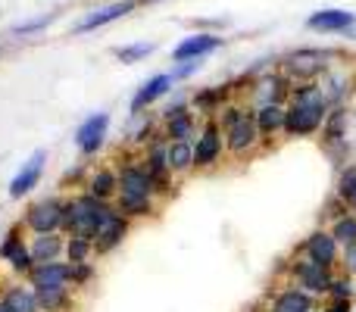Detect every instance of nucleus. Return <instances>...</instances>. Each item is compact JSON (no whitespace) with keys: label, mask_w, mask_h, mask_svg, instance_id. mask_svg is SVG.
I'll return each mask as SVG.
<instances>
[{"label":"nucleus","mask_w":356,"mask_h":312,"mask_svg":"<svg viewBox=\"0 0 356 312\" xmlns=\"http://www.w3.org/2000/svg\"><path fill=\"white\" fill-rule=\"evenodd\" d=\"M284 138H309L319 135L328 116V104L322 97L319 81H303L291 88V100L284 106Z\"/></svg>","instance_id":"1"},{"label":"nucleus","mask_w":356,"mask_h":312,"mask_svg":"<svg viewBox=\"0 0 356 312\" xmlns=\"http://www.w3.org/2000/svg\"><path fill=\"white\" fill-rule=\"evenodd\" d=\"M116 209V203H104L94 200L85 190H75L66 197V206H63V234L66 238H88L94 240L104 225V219Z\"/></svg>","instance_id":"2"},{"label":"nucleus","mask_w":356,"mask_h":312,"mask_svg":"<svg viewBox=\"0 0 356 312\" xmlns=\"http://www.w3.org/2000/svg\"><path fill=\"white\" fill-rule=\"evenodd\" d=\"M334 60H341L338 50H322V47H300L291 50L282 63L278 72L291 81V85H303V81H319L328 69L334 66Z\"/></svg>","instance_id":"3"},{"label":"nucleus","mask_w":356,"mask_h":312,"mask_svg":"<svg viewBox=\"0 0 356 312\" xmlns=\"http://www.w3.org/2000/svg\"><path fill=\"white\" fill-rule=\"evenodd\" d=\"M291 81L284 79L282 72H259L250 75V85L244 91V100L250 110H259V106H288L291 100Z\"/></svg>","instance_id":"4"},{"label":"nucleus","mask_w":356,"mask_h":312,"mask_svg":"<svg viewBox=\"0 0 356 312\" xmlns=\"http://www.w3.org/2000/svg\"><path fill=\"white\" fill-rule=\"evenodd\" d=\"M225 131L219 119H203L200 138L194 141V172H213L225 159Z\"/></svg>","instance_id":"5"},{"label":"nucleus","mask_w":356,"mask_h":312,"mask_svg":"<svg viewBox=\"0 0 356 312\" xmlns=\"http://www.w3.org/2000/svg\"><path fill=\"white\" fill-rule=\"evenodd\" d=\"M63 206H66V197H41V200L29 203V209L22 213L25 231L31 234L63 231Z\"/></svg>","instance_id":"6"},{"label":"nucleus","mask_w":356,"mask_h":312,"mask_svg":"<svg viewBox=\"0 0 356 312\" xmlns=\"http://www.w3.org/2000/svg\"><path fill=\"white\" fill-rule=\"evenodd\" d=\"M288 275H291V284H297L300 290H307V294H313L322 300V297L328 294V288H332L334 269H325V265H319V263H313V259L297 253V256L288 263Z\"/></svg>","instance_id":"7"},{"label":"nucleus","mask_w":356,"mask_h":312,"mask_svg":"<svg viewBox=\"0 0 356 312\" xmlns=\"http://www.w3.org/2000/svg\"><path fill=\"white\" fill-rule=\"evenodd\" d=\"M263 147V135L257 129V119H253V110H247L232 129H225V154L232 159H244Z\"/></svg>","instance_id":"8"},{"label":"nucleus","mask_w":356,"mask_h":312,"mask_svg":"<svg viewBox=\"0 0 356 312\" xmlns=\"http://www.w3.org/2000/svg\"><path fill=\"white\" fill-rule=\"evenodd\" d=\"M297 253L307 259H313V263L325 265V269H334L338 272V263H341V244L332 238V231L328 228H316V231H309L307 238H303V244L297 247Z\"/></svg>","instance_id":"9"},{"label":"nucleus","mask_w":356,"mask_h":312,"mask_svg":"<svg viewBox=\"0 0 356 312\" xmlns=\"http://www.w3.org/2000/svg\"><path fill=\"white\" fill-rule=\"evenodd\" d=\"M0 259H3L6 265H10L16 275H25L29 278V272L35 269V259H31V250H29V240H25V225L19 222V225H13L10 231H6V238L0 240Z\"/></svg>","instance_id":"10"},{"label":"nucleus","mask_w":356,"mask_h":312,"mask_svg":"<svg viewBox=\"0 0 356 312\" xmlns=\"http://www.w3.org/2000/svg\"><path fill=\"white\" fill-rule=\"evenodd\" d=\"M106 135H110V113H91L75 131V147L85 159H91L104 150Z\"/></svg>","instance_id":"11"},{"label":"nucleus","mask_w":356,"mask_h":312,"mask_svg":"<svg viewBox=\"0 0 356 312\" xmlns=\"http://www.w3.org/2000/svg\"><path fill=\"white\" fill-rule=\"evenodd\" d=\"M307 28L322 31V35H341L356 38V13L350 10H316L307 16Z\"/></svg>","instance_id":"12"},{"label":"nucleus","mask_w":356,"mask_h":312,"mask_svg":"<svg viewBox=\"0 0 356 312\" xmlns=\"http://www.w3.org/2000/svg\"><path fill=\"white\" fill-rule=\"evenodd\" d=\"M116 175H119V194H125V197H154V181H150V172L141 159H125V163H119Z\"/></svg>","instance_id":"13"},{"label":"nucleus","mask_w":356,"mask_h":312,"mask_svg":"<svg viewBox=\"0 0 356 312\" xmlns=\"http://www.w3.org/2000/svg\"><path fill=\"white\" fill-rule=\"evenodd\" d=\"M44 165H47V150H35V154L29 156V163L22 165V169L13 175L10 188H6V194H10V200H22V197H29L31 190L41 184V175H44Z\"/></svg>","instance_id":"14"},{"label":"nucleus","mask_w":356,"mask_h":312,"mask_svg":"<svg viewBox=\"0 0 356 312\" xmlns=\"http://www.w3.org/2000/svg\"><path fill=\"white\" fill-rule=\"evenodd\" d=\"M269 312H319V297L300 290L297 284H282L275 288V294L269 297Z\"/></svg>","instance_id":"15"},{"label":"nucleus","mask_w":356,"mask_h":312,"mask_svg":"<svg viewBox=\"0 0 356 312\" xmlns=\"http://www.w3.org/2000/svg\"><path fill=\"white\" fill-rule=\"evenodd\" d=\"M172 85H175V79H172L169 72L150 75V79L135 91L129 113H131V116H141V113H147L150 106L156 104V100H163V97H169V94H172Z\"/></svg>","instance_id":"16"},{"label":"nucleus","mask_w":356,"mask_h":312,"mask_svg":"<svg viewBox=\"0 0 356 312\" xmlns=\"http://www.w3.org/2000/svg\"><path fill=\"white\" fill-rule=\"evenodd\" d=\"M353 85H356V81H353V75H347L344 69H341V63H334V66L328 69V72L319 79L322 97H325L328 110H334V106H347V100H350V94L356 91Z\"/></svg>","instance_id":"17"},{"label":"nucleus","mask_w":356,"mask_h":312,"mask_svg":"<svg viewBox=\"0 0 356 312\" xmlns=\"http://www.w3.org/2000/svg\"><path fill=\"white\" fill-rule=\"evenodd\" d=\"M129 231H131V222L125 219L119 209H113V213L104 219V225H100L97 238H94V256H106V253H113L125 238H129Z\"/></svg>","instance_id":"18"},{"label":"nucleus","mask_w":356,"mask_h":312,"mask_svg":"<svg viewBox=\"0 0 356 312\" xmlns=\"http://www.w3.org/2000/svg\"><path fill=\"white\" fill-rule=\"evenodd\" d=\"M225 44V38H219L216 31H197V35H188L178 41V47L172 50L175 63H188V60H203L213 50H219Z\"/></svg>","instance_id":"19"},{"label":"nucleus","mask_w":356,"mask_h":312,"mask_svg":"<svg viewBox=\"0 0 356 312\" xmlns=\"http://www.w3.org/2000/svg\"><path fill=\"white\" fill-rule=\"evenodd\" d=\"M234 91L232 85H219V88H200V91L191 94V110L200 119H216L222 113V106L232 104Z\"/></svg>","instance_id":"20"},{"label":"nucleus","mask_w":356,"mask_h":312,"mask_svg":"<svg viewBox=\"0 0 356 312\" xmlns=\"http://www.w3.org/2000/svg\"><path fill=\"white\" fill-rule=\"evenodd\" d=\"M29 284L35 290H56V288H72V265L69 263H44L29 272Z\"/></svg>","instance_id":"21"},{"label":"nucleus","mask_w":356,"mask_h":312,"mask_svg":"<svg viewBox=\"0 0 356 312\" xmlns=\"http://www.w3.org/2000/svg\"><path fill=\"white\" fill-rule=\"evenodd\" d=\"M135 6H138V0H113L110 6H100V10L88 13V16L81 19V22L75 25L72 31H75V35H88V31H97V28H104V25L116 22V19L129 16Z\"/></svg>","instance_id":"22"},{"label":"nucleus","mask_w":356,"mask_h":312,"mask_svg":"<svg viewBox=\"0 0 356 312\" xmlns=\"http://www.w3.org/2000/svg\"><path fill=\"white\" fill-rule=\"evenodd\" d=\"M29 250H31V259H35V265L60 263V259L66 256V234H63V231H54V234H31Z\"/></svg>","instance_id":"23"},{"label":"nucleus","mask_w":356,"mask_h":312,"mask_svg":"<svg viewBox=\"0 0 356 312\" xmlns=\"http://www.w3.org/2000/svg\"><path fill=\"white\" fill-rule=\"evenodd\" d=\"M85 194H91L94 200H104V203H116V194H119V175L113 165H97V169L88 175L85 181Z\"/></svg>","instance_id":"24"},{"label":"nucleus","mask_w":356,"mask_h":312,"mask_svg":"<svg viewBox=\"0 0 356 312\" xmlns=\"http://www.w3.org/2000/svg\"><path fill=\"white\" fill-rule=\"evenodd\" d=\"M284 106H259L253 110V119H257V129L263 135V147H269L272 138L284 135Z\"/></svg>","instance_id":"25"},{"label":"nucleus","mask_w":356,"mask_h":312,"mask_svg":"<svg viewBox=\"0 0 356 312\" xmlns=\"http://www.w3.org/2000/svg\"><path fill=\"white\" fill-rule=\"evenodd\" d=\"M347 125H350V110H347V106H334V110H328L325 125H322V131H319L322 147L347 141Z\"/></svg>","instance_id":"26"},{"label":"nucleus","mask_w":356,"mask_h":312,"mask_svg":"<svg viewBox=\"0 0 356 312\" xmlns=\"http://www.w3.org/2000/svg\"><path fill=\"white\" fill-rule=\"evenodd\" d=\"M116 209L125 215L129 222L135 219H154L156 215V197H116Z\"/></svg>","instance_id":"27"},{"label":"nucleus","mask_w":356,"mask_h":312,"mask_svg":"<svg viewBox=\"0 0 356 312\" xmlns=\"http://www.w3.org/2000/svg\"><path fill=\"white\" fill-rule=\"evenodd\" d=\"M0 300L6 303L13 312H41L38 309V294H35V288H25V284H13V288H6L3 290V297Z\"/></svg>","instance_id":"28"},{"label":"nucleus","mask_w":356,"mask_h":312,"mask_svg":"<svg viewBox=\"0 0 356 312\" xmlns=\"http://www.w3.org/2000/svg\"><path fill=\"white\" fill-rule=\"evenodd\" d=\"M169 169L175 178L194 172V144L191 141H172L169 144Z\"/></svg>","instance_id":"29"},{"label":"nucleus","mask_w":356,"mask_h":312,"mask_svg":"<svg viewBox=\"0 0 356 312\" xmlns=\"http://www.w3.org/2000/svg\"><path fill=\"white\" fill-rule=\"evenodd\" d=\"M156 135H160V119L147 116V113L131 116V125H129V131H125L129 144H147V141H154Z\"/></svg>","instance_id":"30"},{"label":"nucleus","mask_w":356,"mask_h":312,"mask_svg":"<svg viewBox=\"0 0 356 312\" xmlns=\"http://www.w3.org/2000/svg\"><path fill=\"white\" fill-rule=\"evenodd\" d=\"M38 294V309L41 312H69L75 306L72 288H56V290H35Z\"/></svg>","instance_id":"31"},{"label":"nucleus","mask_w":356,"mask_h":312,"mask_svg":"<svg viewBox=\"0 0 356 312\" xmlns=\"http://www.w3.org/2000/svg\"><path fill=\"white\" fill-rule=\"evenodd\" d=\"M334 194L347 203V209L356 213V163L338 169V181H334Z\"/></svg>","instance_id":"32"},{"label":"nucleus","mask_w":356,"mask_h":312,"mask_svg":"<svg viewBox=\"0 0 356 312\" xmlns=\"http://www.w3.org/2000/svg\"><path fill=\"white\" fill-rule=\"evenodd\" d=\"M328 231H332V238L338 240L341 247L356 244V213H347V215H341V219H334L332 225H328Z\"/></svg>","instance_id":"33"},{"label":"nucleus","mask_w":356,"mask_h":312,"mask_svg":"<svg viewBox=\"0 0 356 312\" xmlns=\"http://www.w3.org/2000/svg\"><path fill=\"white\" fill-rule=\"evenodd\" d=\"M353 297H356V278L350 275H344V272H334V278H332V288H328V294H325V300H350L353 303Z\"/></svg>","instance_id":"34"},{"label":"nucleus","mask_w":356,"mask_h":312,"mask_svg":"<svg viewBox=\"0 0 356 312\" xmlns=\"http://www.w3.org/2000/svg\"><path fill=\"white\" fill-rule=\"evenodd\" d=\"M154 50H156V44H150V41H135V44H125V47H116V60L125 63V66H131V63L147 60Z\"/></svg>","instance_id":"35"},{"label":"nucleus","mask_w":356,"mask_h":312,"mask_svg":"<svg viewBox=\"0 0 356 312\" xmlns=\"http://www.w3.org/2000/svg\"><path fill=\"white\" fill-rule=\"evenodd\" d=\"M94 240L88 238H66V263H91Z\"/></svg>","instance_id":"36"},{"label":"nucleus","mask_w":356,"mask_h":312,"mask_svg":"<svg viewBox=\"0 0 356 312\" xmlns=\"http://www.w3.org/2000/svg\"><path fill=\"white\" fill-rule=\"evenodd\" d=\"M69 265H72V290H85L97 278L94 263H69Z\"/></svg>","instance_id":"37"},{"label":"nucleus","mask_w":356,"mask_h":312,"mask_svg":"<svg viewBox=\"0 0 356 312\" xmlns=\"http://www.w3.org/2000/svg\"><path fill=\"white\" fill-rule=\"evenodd\" d=\"M88 175H91V165H88V163H79V165H75V169H69L66 172V175H63L60 178V188L63 190H66V188H85V181H88Z\"/></svg>","instance_id":"38"},{"label":"nucleus","mask_w":356,"mask_h":312,"mask_svg":"<svg viewBox=\"0 0 356 312\" xmlns=\"http://www.w3.org/2000/svg\"><path fill=\"white\" fill-rule=\"evenodd\" d=\"M347 213H350V209H347V203L341 200L338 194H332V197L325 200V206H322V219H325L328 225H332L334 219H341V215H347Z\"/></svg>","instance_id":"39"},{"label":"nucleus","mask_w":356,"mask_h":312,"mask_svg":"<svg viewBox=\"0 0 356 312\" xmlns=\"http://www.w3.org/2000/svg\"><path fill=\"white\" fill-rule=\"evenodd\" d=\"M56 19V13H50V16H44V19H31V22H22V25H16V31H13V35H35V31H44L47 28L50 22H54Z\"/></svg>","instance_id":"40"},{"label":"nucleus","mask_w":356,"mask_h":312,"mask_svg":"<svg viewBox=\"0 0 356 312\" xmlns=\"http://www.w3.org/2000/svg\"><path fill=\"white\" fill-rule=\"evenodd\" d=\"M338 269L344 272V275L356 278V244L341 247V263H338Z\"/></svg>","instance_id":"41"},{"label":"nucleus","mask_w":356,"mask_h":312,"mask_svg":"<svg viewBox=\"0 0 356 312\" xmlns=\"http://www.w3.org/2000/svg\"><path fill=\"white\" fill-rule=\"evenodd\" d=\"M200 72V60H188V63H175V69L169 75H172L175 81H188L191 75Z\"/></svg>","instance_id":"42"},{"label":"nucleus","mask_w":356,"mask_h":312,"mask_svg":"<svg viewBox=\"0 0 356 312\" xmlns=\"http://www.w3.org/2000/svg\"><path fill=\"white\" fill-rule=\"evenodd\" d=\"M319 312H353V303L350 300H328L325 306H319Z\"/></svg>","instance_id":"43"},{"label":"nucleus","mask_w":356,"mask_h":312,"mask_svg":"<svg viewBox=\"0 0 356 312\" xmlns=\"http://www.w3.org/2000/svg\"><path fill=\"white\" fill-rule=\"evenodd\" d=\"M0 312H13V309H10V306H6V303H3V300H0Z\"/></svg>","instance_id":"44"},{"label":"nucleus","mask_w":356,"mask_h":312,"mask_svg":"<svg viewBox=\"0 0 356 312\" xmlns=\"http://www.w3.org/2000/svg\"><path fill=\"white\" fill-rule=\"evenodd\" d=\"M138 3H156V0H138Z\"/></svg>","instance_id":"45"},{"label":"nucleus","mask_w":356,"mask_h":312,"mask_svg":"<svg viewBox=\"0 0 356 312\" xmlns=\"http://www.w3.org/2000/svg\"><path fill=\"white\" fill-rule=\"evenodd\" d=\"M0 54H3V50H0Z\"/></svg>","instance_id":"46"}]
</instances>
